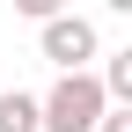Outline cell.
<instances>
[{
    "label": "cell",
    "instance_id": "cell-1",
    "mask_svg": "<svg viewBox=\"0 0 132 132\" xmlns=\"http://www.w3.org/2000/svg\"><path fill=\"white\" fill-rule=\"evenodd\" d=\"M110 118V88L103 73H59L44 95V132H103Z\"/></svg>",
    "mask_w": 132,
    "mask_h": 132
},
{
    "label": "cell",
    "instance_id": "cell-2",
    "mask_svg": "<svg viewBox=\"0 0 132 132\" xmlns=\"http://www.w3.org/2000/svg\"><path fill=\"white\" fill-rule=\"evenodd\" d=\"M37 44H44V59H52L59 73H88V59H95V22H88V15H52Z\"/></svg>",
    "mask_w": 132,
    "mask_h": 132
},
{
    "label": "cell",
    "instance_id": "cell-3",
    "mask_svg": "<svg viewBox=\"0 0 132 132\" xmlns=\"http://www.w3.org/2000/svg\"><path fill=\"white\" fill-rule=\"evenodd\" d=\"M0 132H44V95L7 88V95H0Z\"/></svg>",
    "mask_w": 132,
    "mask_h": 132
},
{
    "label": "cell",
    "instance_id": "cell-4",
    "mask_svg": "<svg viewBox=\"0 0 132 132\" xmlns=\"http://www.w3.org/2000/svg\"><path fill=\"white\" fill-rule=\"evenodd\" d=\"M103 88H110V110H132V44L103 59Z\"/></svg>",
    "mask_w": 132,
    "mask_h": 132
},
{
    "label": "cell",
    "instance_id": "cell-5",
    "mask_svg": "<svg viewBox=\"0 0 132 132\" xmlns=\"http://www.w3.org/2000/svg\"><path fill=\"white\" fill-rule=\"evenodd\" d=\"M103 132H132V110H110V118H103Z\"/></svg>",
    "mask_w": 132,
    "mask_h": 132
}]
</instances>
